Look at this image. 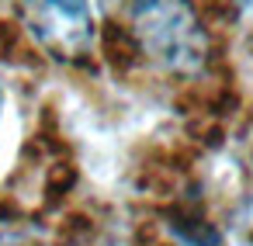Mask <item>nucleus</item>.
I'll list each match as a JSON object with an SVG mask.
<instances>
[{"mask_svg":"<svg viewBox=\"0 0 253 246\" xmlns=\"http://www.w3.org/2000/svg\"><path fill=\"white\" fill-rule=\"evenodd\" d=\"M132 28L142 49L173 73H198L208 39L187 0H132Z\"/></svg>","mask_w":253,"mask_h":246,"instance_id":"1","label":"nucleus"},{"mask_svg":"<svg viewBox=\"0 0 253 246\" xmlns=\"http://www.w3.org/2000/svg\"><path fill=\"white\" fill-rule=\"evenodd\" d=\"M35 42L56 59L77 63L94 49V14L87 0H14Z\"/></svg>","mask_w":253,"mask_h":246,"instance_id":"2","label":"nucleus"},{"mask_svg":"<svg viewBox=\"0 0 253 246\" xmlns=\"http://www.w3.org/2000/svg\"><path fill=\"white\" fill-rule=\"evenodd\" d=\"M0 111H4V87H0Z\"/></svg>","mask_w":253,"mask_h":246,"instance_id":"3","label":"nucleus"}]
</instances>
